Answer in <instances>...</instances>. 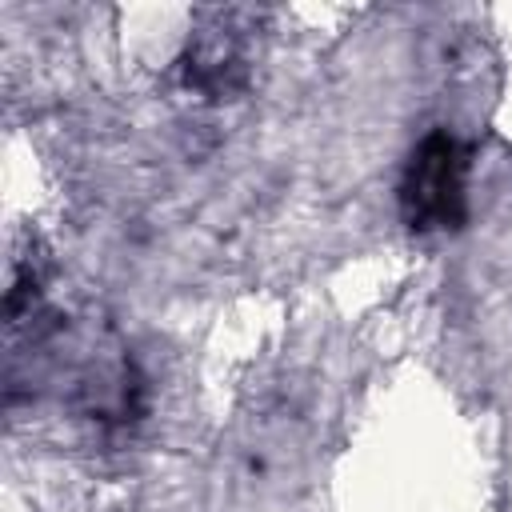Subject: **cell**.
Masks as SVG:
<instances>
[{"instance_id":"obj_1","label":"cell","mask_w":512,"mask_h":512,"mask_svg":"<svg viewBox=\"0 0 512 512\" xmlns=\"http://www.w3.org/2000/svg\"><path fill=\"white\" fill-rule=\"evenodd\" d=\"M464 176L468 156L448 132H432L408 160L400 200L412 228H460L464 224Z\"/></svg>"}]
</instances>
